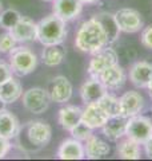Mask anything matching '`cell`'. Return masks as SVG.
I'll list each match as a JSON object with an SVG mask.
<instances>
[{
  "instance_id": "cell-1",
  "label": "cell",
  "mask_w": 152,
  "mask_h": 161,
  "mask_svg": "<svg viewBox=\"0 0 152 161\" xmlns=\"http://www.w3.org/2000/svg\"><path fill=\"white\" fill-rule=\"evenodd\" d=\"M75 46L82 53H87L91 55L109 46L108 34L96 16L80 24L75 36Z\"/></svg>"
},
{
  "instance_id": "cell-2",
  "label": "cell",
  "mask_w": 152,
  "mask_h": 161,
  "mask_svg": "<svg viewBox=\"0 0 152 161\" xmlns=\"http://www.w3.org/2000/svg\"><path fill=\"white\" fill-rule=\"evenodd\" d=\"M67 38V22L51 14L38 23V40L43 46L62 44Z\"/></svg>"
},
{
  "instance_id": "cell-3",
  "label": "cell",
  "mask_w": 152,
  "mask_h": 161,
  "mask_svg": "<svg viewBox=\"0 0 152 161\" xmlns=\"http://www.w3.org/2000/svg\"><path fill=\"white\" fill-rule=\"evenodd\" d=\"M16 137L22 138L23 141L19 145L27 142L31 150H36L48 145L52 137V128L44 121H29L24 126H20Z\"/></svg>"
},
{
  "instance_id": "cell-4",
  "label": "cell",
  "mask_w": 152,
  "mask_h": 161,
  "mask_svg": "<svg viewBox=\"0 0 152 161\" xmlns=\"http://www.w3.org/2000/svg\"><path fill=\"white\" fill-rule=\"evenodd\" d=\"M9 66L18 77H25L35 71L38 66V57L28 47H15L9 53Z\"/></svg>"
},
{
  "instance_id": "cell-5",
  "label": "cell",
  "mask_w": 152,
  "mask_h": 161,
  "mask_svg": "<svg viewBox=\"0 0 152 161\" xmlns=\"http://www.w3.org/2000/svg\"><path fill=\"white\" fill-rule=\"evenodd\" d=\"M125 137L139 142L140 145L145 144L152 137V119L145 115H134L127 119Z\"/></svg>"
},
{
  "instance_id": "cell-6",
  "label": "cell",
  "mask_w": 152,
  "mask_h": 161,
  "mask_svg": "<svg viewBox=\"0 0 152 161\" xmlns=\"http://www.w3.org/2000/svg\"><path fill=\"white\" fill-rule=\"evenodd\" d=\"M116 27L120 32L135 34L143 30L144 23L139 11L134 8H120L114 14Z\"/></svg>"
},
{
  "instance_id": "cell-7",
  "label": "cell",
  "mask_w": 152,
  "mask_h": 161,
  "mask_svg": "<svg viewBox=\"0 0 152 161\" xmlns=\"http://www.w3.org/2000/svg\"><path fill=\"white\" fill-rule=\"evenodd\" d=\"M23 106L32 114H43L52 102L48 90L42 87H31L22 95Z\"/></svg>"
},
{
  "instance_id": "cell-8",
  "label": "cell",
  "mask_w": 152,
  "mask_h": 161,
  "mask_svg": "<svg viewBox=\"0 0 152 161\" xmlns=\"http://www.w3.org/2000/svg\"><path fill=\"white\" fill-rule=\"evenodd\" d=\"M115 63H119L118 62V54H116L115 50L111 46L101 48L100 51L92 54V58L89 60V64H88L89 77L98 78L105 69L111 67Z\"/></svg>"
},
{
  "instance_id": "cell-9",
  "label": "cell",
  "mask_w": 152,
  "mask_h": 161,
  "mask_svg": "<svg viewBox=\"0 0 152 161\" xmlns=\"http://www.w3.org/2000/svg\"><path fill=\"white\" fill-rule=\"evenodd\" d=\"M119 105H120L121 117L131 118L143 112L145 101H144V97L139 92L129 90V92H125L121 97H119Z\"/></svg>"
},
{
  "instance_id": "cell-10",
  "label": "cell",
  "mask_w": 152,
  "mask_h": 161,
  "mask_svg": "<svg viewBox=\"0 0 152 161\" xmlns=\"http://www.w3.org/2000/svg\"><path fill=\"white\" fill-rule=\"evenodd\" d=\"M109 119V115L105 113V110L101 108V105L96 102L85 103V106L82 112V121L92 130L101 129L105 122Z\"/></svg>"
},
{
  "instance_id": "cell-11",
  "label": "cell",
  "mask_w": 152,
  "mask_h": 161,
  "mask_svg": "<svg viewBox=\"0 0 152 161\" xmlns=\"http://www.w3.org/2000/svg\"><path fill=\"white\" fill-rule=\"evenodd\" d=\"M12 36L18 43H28L38 40V23H35L31 18L22 16L15 27L9 30Z\"/></svg>"
},
{
  "instance_id": "cell-12",
  "label": "cell",
  "mask_w": 152,
  "mask_h": 161,
  "mask_svg": "<svg viewBox=\"0 0 152 161\" xmlns=\"http://www.w3.org/2000/svg\"><path fill=\"white\" fill-rule=\"evenodd\" d=\"M48 93H49V97L52 102L65 103L72 97L73 87H72V83L68 80V78L63 77V75H58L49 83Z\"/></svg>"
},
{
  "instance_id": "cell-13",
  "label": "cell",
  "mask_w": 152,
  "mask_h": 161,
  "mask_svg": "<svg viewBox=\"0 0 152 161\" xmlns=\"http://www.w3.org/2000/svg\"><path fill=\"white\" fill-rule=\"evenodd\" d=\"M98 78L101 80L105 89L114 92V90H119L124 86V83L127 82V73L119 63H115L111 67L105 69Z\"/></svg>"
},
{
  "instance_id": "cell-14",
  "label": "cell",
  "mask_w": 152,
  "mask_h": 161,
  "mask_svg": "<svg viewBox=\"0 0 152 161\" xmlns=\"http://www.w3.org/2000/svg\"><path fill=\"white\" fill-rule=\"evenodd\" d=\"M128 78L131 83L138 89H147L152 79V63L147 60H139L129 69Z\"/></svg>"
},
{
  "instance_id": "cell-15",
  "label": "cell",
  "mask_w": 152,
  "mask_h": 161,
  "mask_svg": "<svg viewBox=\"0 0 152 161\" xmlns=\"http://www.w3.org/2000/svg\"><path fill=\"white\" fill-rule=\"evenodd\" d=\"M84 4L80 0H55L53 14L62 18L64 22H71L80 16Z\"/></svg>"
},
{
  "instance_id": "cell-16",
  "label": "cell",
  "mask_w": 152,
  "mask_h": 161,
  "mask_svg": "<svg viewBox=\"0 0 152 161\" xmlns=\"http://www.w3.org/2000/svg\"><path fill=\"white\" fill-rule=\"evenodd\" d=\"M107 93L108 90L101 83V80L96 77H89L80 87V97H82L84 103L96 102Z\"/></svg>"
},
{
  "instance_id": "cell-17",
  "label": "cell",
  "mask_w": 152,
  "mask_h": 161,
  "mask_svg": "<svg viewBox=\"0 0 152 161\" xmlns=\"http://www.w3.org/2000/svg\"><path fill=\"white\" fill-rule=\"evenodd\" d=\"M58 157L60 160H83V158H85L84 144L73 137L64 140L58 149Z\"/></svg>"
},
{
  "instance_id": "cell-18",
  "label": "cell",
  "mask_w": 152,
  "mask_h": 161,
  "mask_svg": "<svg viewBox=\"0 0 152 161\" xmlns=\"http://www.w3.org/2000/svg\"><path fill=\"white\" fill-rule=\"evenodd\" d=\"M20 122L18 117L8 109L0 108V137L15 138L20 130Z\"/></svg>"
},
{
  "instance_id": "cell-19",
  "label": "cell",
  "mask_w": 152,
  "mask_h": 161,
  "mask_svg": "<svg viewBox=\"0 0 152 161\" xmlns=\"http://www.w3.org/2000/svg\"><path fill=\"white\" fill-rule=\"evenodd\" d=\"M84 152L85 157L91 160H98V158H104L108 156L111 152V147L108 145L107 141L101 140L98 136L92 134L91 137L84 141Z\"/></svg>"
},
{
  "instance_id": "cell-20",
  "label": "cell",
  "mask_w": 152,
  "mask_h": 161,
  "mask_svg": "<svg viewBox=\"0 0 152 161\" xmlns=\"http://www.w3.org/2000/svg\"><path fill=\"white\" fill-rule=\"evenodd\" d=\"M127 119L121 115H116V117H111L105 125L101 128V132L112 142H118L119 140L125 137V129H127Z\"/></svg>"
},
{
  "instance_id": "cell-21",
  "label": "cell",
  "mask_w": 152,
  "mask_h": 161,
  "mask_svg": "<svg viewBox=\"0 0 152 161\" xmlns=\"http://www.w3.org/2000/svg\"><path fill=\"white\" fill-rule=\"evenodd\" d=\"M82 112L83 109L75 105H65L59 110L58 114V121L64 130H69L73 126H76L80 121H82Z\"/></svg>"
},
{
  "instance_id": "cell-22",
  "label": "cell",
  "mask_w": 152,
  "mask_h": 161,
  "mask_svg": "<svg viewBox=\"0 0 152 161\" xmlns=\"http://www.w3.org/2000/svg\"><path fill=\"white\" fill-rule=\"evenodd\" d=\"M23 95L22 83L16 78L11 77L8 80L0 85V99L3 103H13Z\"/></svg>"
},
{
  "instance_id": "cell-23",
  "label": "cell",
  "mask_w": 152,
  "mask_h": 161,
  "mask_svg": "<svg viewBox=\"0 0 152 161\" xmlns=\"http://www.w3.org/2000/svg\"><path fill=\"white\" fill-rule=\"evenodd\" d=\"M141 145L128 137H123L118 141L116 153L123 160H139L141 157Z\"/></svg>"
},
{
  "instance_id": "cell-24",
  "label": "cell",
  "mask_w": 152,
  "mask_h": 161,
  "mask_svg": "<svg viewBox=\"0 0 152 161\" xmlns=\"http://www.w3.org/2000/svg\"><path fill=\"white\" fill-rule=\"evenodd\" d=\"M65 58V50L62 44H51V46H44L42 53V60L45 66L55 67L59 66Z\"/></svg>"
},
{
  "instance_id": "cell-25",
  "label": "cell",
  "mask_w": 152,
  "mask_h": 161,
  "mask_svg": "<svg viewBox=\"0 0 152 161\" xmlns=\"http://www.w3.org/2000/svg\"><path fill=\"white\" fill-rule=\"evenodd\" d=\"M98 102L101 105V108L105 110V113L109 115V118L116 117V115H120V105H119V98L118 97L107 93V94H104Z\"/></svg>"
},
{
  "instance_id": "cell-26",
  "label": "cell",
  "mask_w": 152,
  "mask_h": 161,
  "mask_svg": "<svg viewBox=\"0 0 152 161\" xmlns=\"http://www.w3.org/2000/svg\"><path fill=\"white\" fill-rule=\"evenodd\" d=\"M101 24L104 26L105 31L108 34V38H109V44L114 43L116 39H118L120 31L116 27V23H115V19H114V15H109V14H100V15H96Z\"/></svg>"
},
{
  "instance_id": "cell-27",
  "label": "cell",
  "mask_w": 152,
  "mask_h": 161,
  "mask_svg": "<svg viewBox=\"0 0 152 161\" xmlns=\"http://www.w3.org/2000/svg\"><path fill=\"white\" fill-rule=\"evenodd\" d=\"M20 18H22V15L16 9H13V8L6 9V11H3L2 15H0V26L4 30L9 31L12 27H15V24L19 22Z\"/></svg>"
},
{
  "instance_id": "cell-28",
  "label": "cell",
  "mask_w": 152,
  "mask_h": 161,
  "mask_svg": "<svg viewBox=\"0 0 152 161\" xmlns=\"http://www.w3.org/2000/svg\"><path fill=\"white\" fill-rule=\"evenodd\" d=\"M69 133H71V136H72L73 138L84 142V141H87L91 137V136L94 134V130L91 129V128H88L87 125L83 122V121H80V122L76 125V126H73L72 129L69 130Z\"/></svg>"
},
{
  "instance_id": "cell-29",
  "label": "cell",
  "mask_w": 152,
  "mask_h": 161,
  "mask_svg": "<svg viewBox=\"0 0 152 161\" xmlns=\"http://www.w3.org/2000/svg\"><path fill=\"white\" fill-rule=\"evenodd\" d=\"M16 44H18L16 39L12 36V34L9 31L0 35V53L9 54L15 47H16Z\"/></svg>"
},
{
  "instance_id": "cell-30",
  "label": "cell",
  "mask_w": 152,
  "mask_h": 161,
  "mask_svg": "<svg viewBox=\"0 0 152 161\" xmlns=\"http://www.w3.org/2000/svg\"><path fill=\"white\" fill-rule=\"evenodd\" d=\"M140 42L145 48L152 50V24L143 27L140 32Z\"/></svg>"
},
{
  "instance_id": "cell-31",
  "label": "cell",
  "mask_w": 152,
  "mask_h": 161,
  "mask_svg": "<svg viewBox=\"0 0 152 161\" xmlns=\"http://www.w3.org/2000/svg\"><path fill=\"white\" fill-rule=\"evenodd\" d=\"M12 69L9 66L8 63L3 62V60H0V85L4 83L6 80H8L9 78L12 77Z\"/></svg>"
},
{
  "instance_id": "cell-32",
  "label": "cell",
  "mask_w": 152,
  "mask_h": 161,
  "mask_svg": "<svg viewBox=\"0 0 152 161\" xmlns=\"http://www.w3.org/2000/svg\"><path fill=\"white\" fill-rule=\"evenodd\" d=\"M12 145L9 142L8 138H4V137H0V158H4L8 154V152L11 150Z\"/></svg>"
},
{
  "instance_id": "cell-33",
  "label": "cell",
  "mask_w": 152,
  "mask_h": 161,
  "mask_svg": "<svg viewBox=\"0 0 152 161\" xmlns=\"http://www.w3.org/2000/svg\"><path fill=\"white\" fill-rule=\"evenodd\" d=\"M143 147H144V152L145 154L148 156L149 158H152V137L147 141L145 144H143Z\"/></svg>"
},
{
  "instance_id": "cell-34",
  "label": "cell",
  "mask_w": 152,
  "mask_h": 161,
  "mask_svg": "<svg viewBox=\"0 0 152 161\" xmlns=\"http://www.w3.org/2000/svg\"><path fill=\"white\" fill-rule=\"evenodd\" d=\"M83 4H95V3H98L99 0H80Z\"/></svg>"
},
{
  "instance_id": "cell-35",
  "label": "cell",
  "mask_w": 152,
  "mask_h": 161,
  "mask_svg": "<svg viewBox=\"0 0 152 161\" xmlns=\"http://www.w3.org/2000/svg\"><path fill=\"white\" fill-rule=\"evenodd\" d=\"M147 90H148V93H149V95L152 97V79H151V82L148 83V86H147Z\"/></svg>"
},
{
  "instance_id": "cell-36",
  "label": "cell",
  "mask_w": 152,
  "mask_h": 161,
  "mask_svg": "<svg viewBox=\"0 0 152 161\" xmlns=\"http://www.w3.org/2000/svg\"><path fill=\"white\" fill-rule=\"evenodd\" d=\"M2 12H3V7H2V3H0V15H2Z\"/></svg>"
},
{
  "instance_id": "cell-37",
  "label": "cell",
  "mask_w": 152,
  "mask_h": 161,
  "mask_svg": "<svg viewBox=\"0 0 152 161\" xmlns=\"http://www.w3.org/2000/svg\"><path fill=\"white\" fill-rule=\"evenodd\" d=\"M43 2H55V0H43Z\"/></svg>"
},
{
  "instance_id": "cell-38",
  "label": "cell",
  "mask_w": 152,
  "mask_h": 161,
  "mask_svg": "<svg viewBox=\"0 0 152 161\" xmlns=\"http://www.w3.org/2000/svg\"><path fill=\"white\" fill-rule=\"evenodd\" d=\"M2 105H3V101H2V99H0V108H2Z\"/></svg>"
}]
</instances>
